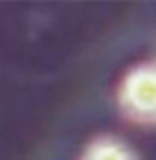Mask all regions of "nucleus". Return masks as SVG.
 <instances>
[{
  "label": "nucleus",
  "instance_id": "nucleus-1",
  "mask_svg": "<svg viewBox=\"0 0 156 160\" xmlns=\"http://www.w3.org/2000/svg\"><path fill=\"white\" fill-rule=\"evenodd\" d=\"M118 104L134 122L156 124V64H138L122 78Z\"/></svg>",
  "mask_w": 156,
  "mask_h": 160
},
{
  "label": "nucleus",
  "instance_id": "nucleus-2",
  "mask_svg": "<svg viewBox=\"0 0 156 160\" xmlns=\"http://www.w3.org/2000/svg\"><path fill=\"white\" fill-rule=\"evenodd\" d=\"M82 160H138L136 152L116 136H100L86 146Z\"/></svg>",
  "mask_w": 156,
  "mask_h": 160
}]
</instances>
